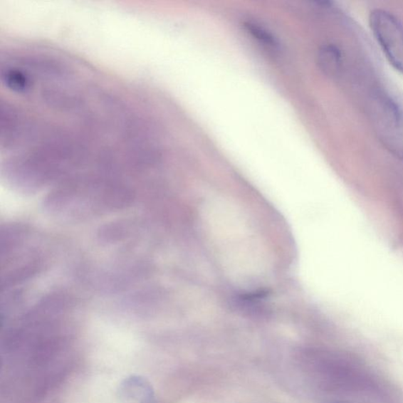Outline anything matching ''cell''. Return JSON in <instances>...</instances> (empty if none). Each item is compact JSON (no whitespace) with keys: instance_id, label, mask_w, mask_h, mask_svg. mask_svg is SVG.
<instances>
[{"instance_id":"obj_1","label":"cell","mask_w":403,"mask_h":403,"mask_svg":"<svg viewBox=\"0 0 403 403\" xmlns=\"http://www.w3.org/2000/svg\"><path fill=\"white\" fill-rule=\"evenodd\" d=\"M133 199L130 187L123 182L80 175L57 183L43 205L54 217L78 221L122 210L130 206Z\"/></svg>"},{"instance_id":"obj_2","label":"cell","mask_w":403,"mask_h":403,"mask_svg":"<svg viewBox=\"0 0 403 403\" xmlns=\"http://www.w3.org/2000/svg\"><path fill=\"white\" fill-rule=\"evenodd\" d=\"M370 115L380 143L403 161V104L389 94L372 97Z\"/></svg>"},{"instance_id":"obj_3","label":"cell","mask_w":403,"mask_h":403,"mask_svg":"<svg viewBox=\"0 0 403 403\" xmlns=\"http://www.w3.org/2000/svg\"><path fill=\"white\" fill-rule=\"evenodd\" d=\"M370 26L388 62L403 74V26L391 12L383 9L371 11Z\"/></svg>"},{"instance_id":"obj_4","label":"cell","mask_w":403,"mask_h":403,"mask_svg":"<svg viewBox=\"0 0 403 403\" xmlns=\"http://www.w3.org/2000/svg\"><path fill=\"white\" fill-rule=\"evenodd\" d=\"M121 403H156L150 383L144 377L130 376L123 380L119 388Z\"/></svg>"},{"instance_id":"obj_5","label":"cell","mask_w":403,"mask_h":403,"mask_svg":"<svg viewBox=\"0 0 403 403\" xmlns=\"http://www.w3.org/2000/svg\"><path fill=\"white\" fill-rule=\"evenodd\" d=\"M342 56L340 50L327 44L320 48L318 53V64L320 69L328 77L337 76L342 67Z\"/></svg>"},{"instance_id":"obj_6","label":"cell","mask_w":403,"mask_h":403,"mask_svg":"<svg viewBox=\"0 0 403 403\" xmlns=\"http://www.w3.org/2000/svg\"><path fill=\"white\" fill-rule=\"evenodd\" d=\"M245 28L250 34H251L256 39H257L260 43L264 44L268 47L277 49L278 48V43L276 40L275 37L268 31H266L263 27H261L258 25L250 23H246Z\"/></svg>"},{"instance_id":"obj_7","label":"cell","mask_w":403,"mask_h":403,"mask_svg":"<svg viewBox=\"0 0 403 403\" xmlns=\"http://www.w3.org/2000/svg\"><path fill=\"white\" fill-rule=\"evenodd\" d=\"M333 403H347V402H333Z\"/></svg>"}]
</instances>
